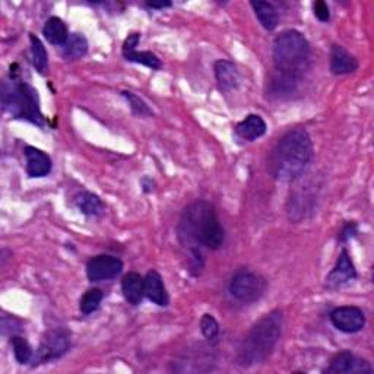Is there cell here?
<instances>
[{
  "label": "cell",
  "mask_w": 374,
  "mask_h": 374,
  "mask_svg": "<svg viewBox=\"0 0 374 374\" xmlns=\"http://www.w3.org/2000/svg\"><path fill=\"white\" fill-rule=\"evenodd\" d=\"M2 104L16 119H25L40 127L45 126L41 115L37 91L25 82H5L2 87Z\"/></svg>",
  "instance_id": "5b68a950"
},
{
  "label": "cell",
  "mask_w": 374,
  "mask_h": 374,
  "mask_svg": "<svg viewBox=\"0 0 374 374\" xmlns=\"http://www.w3.org/2000/svg\"><path fill=\"white\" fill-rule=\"evenodd\" d=\"M10 343H12L15 359L18 360L20 364H27L32 359H34V354H32V350H31L29 344L27 343V340L24 338H21V336H12Z\"/></svg>",
  "instance_id": "cb8c5ba5"
},
{
  "label": "cell",
  "mask_w": 374,
  "mask_h": 374,
  "mask_svg": "<svg viewBox=\"0 0 374 374\" xmlns=\"http://www.w3.org/2000/svg\"><path fill=\"white\" fill-rule=\"evenodd\" d=\"M103 297L104 296L100 289H96V288L88 289L84 294V297L80 299V305H79L80 312H82L84 315H91L92 312H95L96 308L100 307Z\"/></svg>",
  "instance_id": "d4e9b609"
},
{
  "label": "cell",
  "mask_w": 374,
  "mask_h": 374,
  "mask_svg": "<svg viewBox=\"0 0 374 374\" xmlns=\"http://www.w3.org/2000/svg\"><path fill=\"white\" fill-rule=\"evenodd\" d=\"M62 52H63V57L68 60L80 59L88 52V41L82 34H78V32H75V34H71L66 43L63 44Z\"/></svg>",
  "instance_id": "ffe728a7"
},
{
  "label": "cell",
  "mask_w": 374,
  "mask_h": 374,
  "mask_svg": "<svg viewBox=\"0 0 374 374\" xmlns=\"http://www.w3.org/2000/svg\"><path fill=\"white\" fill-rule=\"evenodd\" d=\"M43 36L48 43L53 45H63L69 38V32H68L66 24H64L60 18L53 16V18H50L45 22L43 28Z\"/></svg>",
  "instance_id": "ac0fdd59"
},
{
  "label": "cell",
  "mask_w": 374,
  "mask_h": 374,
  "mask_svg": "<svg viewBox=\"0 0 374 374\" xmlns=\"http://www.w3.org/2000/svg\"><path fill=\"white\" fill-rule=\"evenodd\" d=\"M122 291L124 299L130 304H139L145 296V281L136 272L127 273L122 281Z\"/></svg>",
  "instance_id": "2e32d148"
},
{
  "label": "cell",
  "mask_w": 374,
  "mask_h": 374,
  "mask_svg": "<svg viewBox=\"0 0 374 374\" xmlns=\"http://www.w3.org/2000/svg\"><path fill=\"white\" fill-rule=\"evenodd\" d=\"M224 229L214 206L199 201L187 206L180 221V238L217 250L224 245Z\"/></svg>",
  "instance_id": "7a4b0ae2"
},
{
  "label": "cell",
  "mask_w": 374,
  "mask_h": 374,
  "mask_svg": "<svg viewBox=\"0 0 374 374\" xmlns=\"http://www.w3.org/2000/svg\"><path fill=\"white\" fill-rule=\"evenodd\" d=\"M273 64L284 78L296 80L310 66V44L301 32L287 29L275 38Z\"/></svg>",
  "instance_id": "3957f363"
},
{
  "label": "cell",
  "mask_w": 374,
  "mask_h": 374,
  "mask_svg": "<svg viewBox=\"0 0 374 374\" xmlns=\"http://www.w3.org/2000/svg\"><path fill=\"white\" fill-rule=\"evenodd\" d=\"M123 56L129 62L145 64V66H148L151 69H161V66H162L161 60L150 52H138L136 48H134V50H123Z\"/></svg>",
  "instance_id": "603a6c76"
},
{
  "label": "cell",
  "mask_w": 374,
  "mask_h": 374,
  "mask_svg": "<svg viewBox=\"0 0 374 374\" xmlns=\"http://www.w3.org/2000/svg\"><path fill=\"white\" fill-rule=\"evenodd\" d=\"M313 10H315V15L316 18L322 22H328L329 18H331V12H329V6L322 2V0H319V2H316L313 5Z\"/></svg>",
  "instance_id": "83f0119b"
},
{
  "label": "cell",
  "mask_w": 374,
  "mask_h": 374,
  "mask_svg": "<svg viewBox=\"0 0 374 374\" xmlns=\"http://www.w3.org/2000/svg\"><path fill=\"white\" fill-rule=\"evenodd\" d=\"M201 331H202L203 336L208 339L217 338V335L220 332V324H218L217 319L210 315H203V317L201 319Z\"/></svg>",
  "instance_id": "4316f807"
},
{
  "label": "cell",
  "mask_w": 374,
  "mask_h": 374,
  "mask_svg": "<svg viewBox=\"0 0 374 374\" xmlns=\"http://www.w3.org/2000/svg\"><path fill=\"white\" fill-rule=\"evenodd\" d=\"M25 159H27V173L31 177H45L52 171V159L45 152L34 148V146H27L25 148Z\"/></svg>",
  "instance_id": "7c38bea8"
},
{
  "label": "cell",
  "mask_w": 374,
  "mask_h": 374,
  "mask_svg": "<svg viewBox=\"0 0 374 374\" xmlns=\"http://www.w3.org/2000/svg\"><path fill=\"white\" fill-rule=\"evenodd\" d=\"M331 322L333 326L340 332L357 333L364 328L366 317L359 307L344 305V307L335 308V310L331 313Z\"/></svg>",
  "instance_id": "9c48e42d"
},
{
  "label": "cell",
  "mask_w": 374,
  "mask_h": 374,
  "mask_svg": "<svg viewBox=\"0 0 374 374\" xmlns=\"http://www.w3.org/2000/svg\"><path fill=\"white\" fill-rule=\"evenodd\" d=\"M313 158V143L304 129L287 132L273 148L269 158V170L278 180L288 182L300 177Z\"/></svg>",
  "instance_id": "6da1fadb"
},
{
  "label": "cell",
  "mask_w": 374,
  "mask_h": 374,
  "mask_svg": "<svg viewBox=\"0 0 374 374\" xmlns=\"http://www.w3.org/2000/svg\"><path fill=\"white\" fill-rule=\"evenodd\" d=\"M373 368L371 366L364 361L357 359V357L350 352V351H340L338 352L333 359L331 360L328 373H335V374H364V373H371Z\"/></svg>",
  "instance_id": "30bf717a"
},
{
  "label": "cell",
  "mask_w": 374,
  "mask_h": 374,
  "mask_svg": "<svg viewBox=\"0 0 374 374\" xmlns=\"http://www.w3.org/2000/svg\"><path fill=\"white\" fill-rule=\"evenodd\" d=\"M145 281V296L148 297L154 304L166 307L168 305V294L167 289L162 282L161 275L157 271H151L146 273L143 278Z\"/></svg>",
  "instance_id": "9a60e30c"
},
{
  "label": "cell",
  "mask_w": 374,
  "mask_h": 374,
  "mask_svg": "<svg viewBox=\"0 0 374 374\" xmlns=\"http://www.w3.org/2000/svg\"><path fill=\"white\" fill-rule=\"evenodd\" d=\"M31 40V53H32V64L40 73H45L48 69V55L45 52L44 44L38 37L29 36Z\"/></svg>",
  "instance_id": "7402d4cb"
},
{
  "label": "cell",
  "mask_w": 374,
  "mask_h": 374,
  "mask_svg": "<svg viewBox=\"0 0 374 374\" xmlns=\"http://www.w3.org/2000/svg\"><path fill=\"white\" fill-rule=\"evenodd\" d=\"M252 8L257 16L259 22L268 31L275 29L280 22L278 10L273 8V5L268 2H252Z\"/></svg>",
  "instance_id": "d6986e66"
},
{
  "label": "cell",
  "mask_w": 374,
  "mask_h": 374,
  "mask_svg": "<svg viewBox=\"0 0 374 374\" xmlns=\"http://www.w3.org/2000/svg\"><path fill=\"white\" fill-rule=\"evenodd\" d=\"M282 332V315L275 310L260 319L249 332L238 352L241 366H253L265 361L273 351Z\"/></svg>",
  "instance_id": "277c9868"
},
{
  "label": "cell",
  "mask_w": 374,
  "mask_h": 374,
  "mask_svg": "<svg viewBox=\"0 0 374 374\" xmlns=\"http://www.w3.org/2000/svg\"><path fill=\"white\" fill-rule=\"evenodd\" d=\"M265 134H266V123L257 115H250L237 124V135L241 139L256 141L260 136H264Z\"/></svg>",
  "instance_id": "e0dca14e"
},
{
  "label": "cell",
  "mask_w": 374,
  "mask_h": 374,
  "mask_svg": "<svg viewBox=\"0 0 374 374\" xmlns=\"http://www.w3.org/2000/svg\"><path fill=\"white\" fill-rule=\"evenodd\" d=\"M76 206L79 208V210L82 214L88 215V217H99L103 214L104 210V205L101 202V199L96 196L94 193L89 192H84L76 196L75 199Z\"/></svg>",
  "instance_id": "44dd1931"
},
{
  "label": "cell",
  "mask_w": 374,
  "mask_h": 374,
  "mask_svg": "<svg viewBox=\"0 0 374 374\" xmlns=\"http://www.w3.org/2000/svg\"><path fill=\"white\" fill-rule=\"evenodd\" d=\"M359 69L357 60L343 45H333L331 52V71L335 75H347Z\"/></svg>",
  "instance_id": "4fadbf2b"
},
{
  "label": "cell",
  "mask_w": 374,
  "mask_h": 374,
  "mask_svg": "<svg viewBox=\"0 0 374 374\" xmlns=\"http://www.w3.org/2000/svg\"><path fill=\"white\" fill-rule=\"evenodd\" d=\"M355 234H357V225H355L354 222H348V224L344 226V230L340 231V236H339V237H340V240L345 241V240L354 237Z\"/></svg>",
  "instance_id": "f1b7e54d"
},
{
  "label": "cell",
  "mask_w": 374,
  "mask_h": 374,
  "mask_svg": "<svg viewBox=\"0 0 374 374\" xmlns=\"http://www.w3.org/2000/svg\"><path fill=\"white\" fill-rule=\"evenodd\" d=\"M265 291L266 281L247 269L237 271L230 282V294L241 303H254L265 294Z\"/></svg>",
  "instance_id": "8992f818"
},
{
  "label": "cell",
  "mask_w": 374,
  "mask_h": 374,
  "mask_svg": "<svg viewBox=\"0 0 374 374\" xmlns=\"http://www.w3.org/2000/svg\"><path fill=\"white\" fill-rule=\"evenodd\" d=\"M357 278V272L354 268L352 260L347 250H343L339 254L338 262L331 273L326 276V287L331 289H336L352 282Z\"/></svg>",
  "instance_id": "8fae6325"
},
{
  "label": "cell",
  "mask_w": 374,
  "mask_h": 374,
  "mask_svg": "<svg viewBox=\"0 0 374 374\" xmlns=\"http://www.w3.org/2000/svg\"><path fill=\"white\" fill-rule=\"evenodd\" d=\"M123 269L122 260L108 256V254H100L91 259L87 265V275L88 280L92 282H100V281H108L116 278L117 275H120Z\"/></svg>",
  "instance_id": "ba28073f"
},
{
  "label": "cell",
  "mask_w": 374,
  "mask_h": 374,
  "mask_svg": "<svg viewBox=\"0 0 374 374\" xmlns=\"http://www.w3.org/2000/svg\"><path fill=\"white\" fill-rule=\"evenodd\" d=\"M123 96L129 101V106H130V108H132L135 115H138V116H151L152 115V110L148 107V104H146L141 99V96L135 95L134 92H123Z\"/></svg>",
  "instance_id": "484cf974"
},
{
  "label": "cell",
  "mask_w": 374,
  "mask_h": 374,
  "mask_svg": "<svg viewBox=\"0 0 374 374\" xmlns=\"http://www.w3.org/2000/svg\"><path fill=\"white\" fill-rule=\"evenodd\" d=\"M71 347V333L64 329H56L48 332L34 357V361L37 363H48L52 360H57L66 352Z\"/></svg>",
  "instance_id": "52a82bcc"
},
{
  "label": "cell",
  "mask_w": 374,
  "mask_h": 374,
  "mask_svg": "<svg viewBox=\"0 0 374 374\" xmlns=\"http://www.w3.org/2000/svg\"><path fill=\"white\" fill-rule=\"evenodd\" d=\"M170 5H171L170 2H166V3H148V6L152 8V9H162V8H167Z\"/></svg>",
  "instance_id": "f546056e"
},
{
  "label": "cell",
  "mask_w": 374,
  "mask_h": 374,
  "mask_svg": "<svg viewBox=\"0 0 374 374\" xmlns=\"http://www.w3.org/2000/svg\"><path fill=\"white\" fill-rule=\"evenodd\" d=\"M215 78L222 91H233L240 85V72L234 63L229 60H218L214 66Z\"/></svg>",
  "instance_id": "5bb4252c"
}]
</instances>
